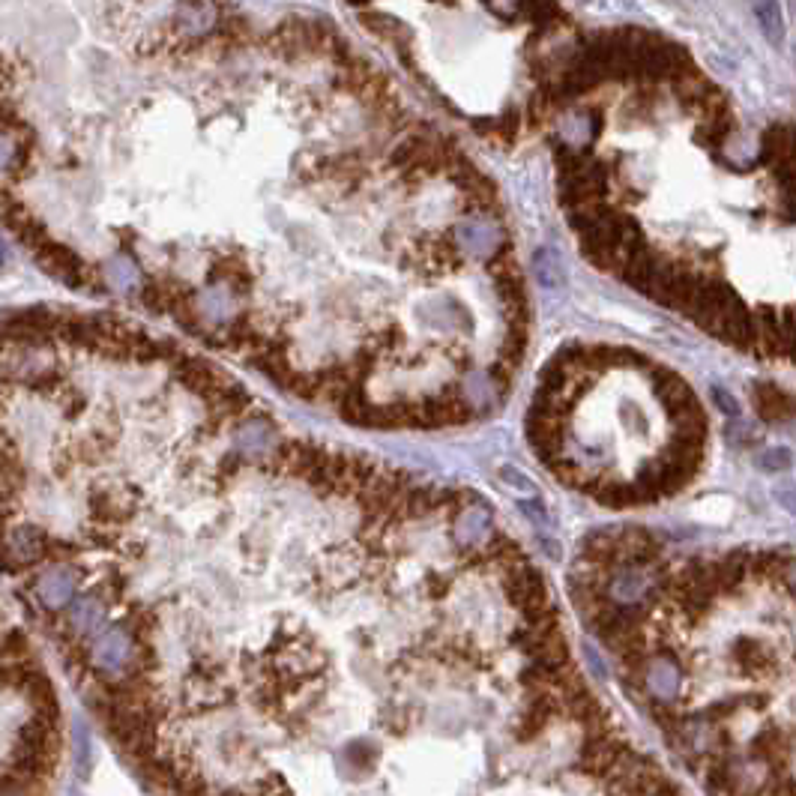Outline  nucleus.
I'll return each mask as SVG.
<instances>
[{
    "instance_id": "423d86ee",
    "label": "nucleus",
    "mask_w": 796,
    "mask_h": 796,
    "mask_svg": "<svg viewBox=\"0 0 796 796\" xmlns=\"http://www.w3.org/2000/svg\"><path fill=\"white\" fill-rule=\"evenodd\" d=\"M758 18H761L767 36H770L773 42H782V36H785V24H782L779 3H776V0H761V3H758Z\"/></svg>"
},
{
    "instance_id": "f257e3e1",
    "label": "nucleus",
    "mask_w": 796,
    "mask_h": 796,
    "mask_svg": "<svg viewBox=\"0 0 796 796\" xmlns=\"http://www.w3.org/2000/svg\"><path fill=\"white\" fill-rule=\"evenodd\" d=\"M578 246L710 336L796 366V126L659 36L584 42L545 114Z\"/></svg>"
},
{
    "instance_id": "39448f33",
    "label": "nucleus",
    "mask_w": 796,
    "mask_h": 796,
    "mask_svg": "<svg viewBox=\"0 0 796 796\" xmlns=\"http://www.w3.org/2000/svg\"><path fill=\"white\" fill-rule=\"evenodd\" d=\"M21 81H24L21 60L9 48V42L0 36V129L15 117V102H18Z\"/></svg>"
},
{
    "instance_id": "20e7f679",
    "label": "nucleus",
    "mask_w": 796,
    "mask_h": 796,
    "mask_svg": "<svg viewBox=\"0 0 796 796\" xmlns=\"http://www.w3.org/2000/svg\"><path fill=\"white\" fill-rule=\"evenodd\" d=\"M81 587V572L69 560H48L36 566V575L30 578V596L45 614H63L78 599Z\"/></svg>"
},
{
    "instance_id": "7ed1b4c3",
    "label": "nucleus",
    "mask_w": 796,
    "mask_h": 796,
    "mask_svg": "<svg viewBox=\"0 0 796 796\" xmlns=\"http://www.w3.org/2000/svg\"><path fill=\"white\" fill-rule=\"evenodd\" d=\"M60 710L27 635L0 611V796H45L60 764Z\"/></svg>"
},
{
    "instance_id": "0eeeda50",
    "label": "nucleus",
    "mask_w": 796,
    "mask_h": 796,
    "mask_svg": "<svg viewBox=\"0 0 796 796\" xmlns=\"http://www.w3.org/2000/svg\"><path fill=\"white\" fill-rule=\"evenodd\" d=\"M779 503H782L788 512H796V488H791V491H779Z\"/></svg>"
},
{
    "instance_id": "f03ea898",
    "label": "nucleus",
    "mask_w": 796,
    "mask_h": 796,
    "mask_svg": "<svg viewBox=\"0 0 796 796\" xmlns=\"http://www.w3.org/2000/svg\"><path fill=\"white\" fill-rule=\"evenodd\" d=\"M707 419L692 390L632 351L572 348L545 369L530 443L563 482L611 506L686 488L704 461Z\"/></svg>"
}]
</instances>
